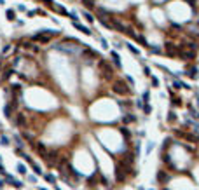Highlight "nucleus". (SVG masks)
<instances>
[{
	"mask_svg": "<svg viewBox=\"0 0 199 190\" xmlns=\"http://www.w3.org/2000/svg\"><path fill=\"white\" fill-rule=\"evenodd\" d=\"M143 72H145V75H150V68H149V66H145V68H143Z\"/></svg>",
	"mask_w": 199,
	"mask_h": 190,
	"instance_id": "cd10ccee",
	"label": "nucleus"
},
{
	"mask_svg": "<svg viewBox=\"0 0 199 190\" xmlns=\"http://www.w3.org/2000/svg\"><path fill=\"white\" fill-rule=\"evenodd\" d=\"M168 180H169V176L166 171H157V181L159 183H166Z\"/></svg>",
	"mask_w": 199,
	"mask_h": 190,
	"instance_id": "423d86ee",
	"label": "nucleus"
},
{
	"mask_svg": "<svg viewBox=\"0 0 199 190\" xmlns=\"http://www.w3.org/2000/svg\"><path fill=\"white\" fill-rule=\"evenodd\" d=\"M128 49H129L131 52H133V54H140V52H138V49H136V47H133V45H128Z\"/></svg>",
	"mask_w": 199,
	"mask_h": 190,
	"instance_id": "393cba45",
	"label": "nucleus"
},
{
	"mask_svg": "<svg viewBox=\"0 0 199 190\" xmlns=\"http://www.w3.org/2000/svg\"><path fill=\"white\" fill-rule=\"evenodd\" d=\"M2 4H4V0H0V5H2Z\"/></svg>",
	"mask_w": 199,
	"mask_h": 190,
	"instance_id": "72a5a7b5",
	"label": "nucleus"
},
{
	"mask_svg": "<svg viewBox=\"0 0 199 190\" xmlns=\"http://www.w3.org/2000/svg\"><path fill=\"white\" fill-rule=\"evenodd\" d=\"M73 26H75V28H77L79 31H82V33H86V35H91V30H89V28L82 26V25H79V23H73Z\"/></svg>",
	"mask_w": 199,
	"mask_h": 190,
	"instance_id": "6e6552de",
	"label": "nucleus"
},
{
	"mask_svg": "<svg viewBox=\"0 0 199 190\" xmlns=\"http://www.w3.org/2000/svg\"><path fill=\"white\" fill-rule=\"evenodd\" d=\"M16 124H18V126H25V115H23V113H18V117H16Z\"/></svg>",
	"mask_w": 199,
	"mask_h": 190,
	"instance_id": "f8f14e48",
	"label": "nucleus"
},
{
	"mask_svg": "<svg viewBox=\"0 0 199 190\" xmlns=\"http://www.w3.org/2000/svg\"><path fill=\"white\" fill-rule=\"evenodd\" d=\"M5 16H7V19H9V21H14V19H16V12H14L12 9H7Z\"/></svg>",
	"mask_w": 199,
	"mask_h": 190,
	"instance_id": "9d476101",
	"label": "nucleus"
},
{
	"mask_svg": "<svg viewBox=\"0 0 199 190\" xmlns=\"http://www.w3.org/2000/svg\"><path fill=\"white\" fill-rule=\"evenodd\" d=\"M4 113H5V117L9 120H12V110H10V105H7L5 108H4Z\"/></svg>",
	"mask_w": 199,
	"mask_h": 190,
	"instance_id": "9b49d317",
	"label": "nucleus"
},
{
	"mask_svg": "<svg viewBox=\"0 0 199 190\" xmlns=\"http://www.w3.org/2000/svg\"><path fill=\"white\" fill-rule=\"evenodd\" d=\"M35 150L39 152L42 157H47V148L44 147V143H35Z\"/></svg>",
	"mask_w": 199,
	"mask_h": 190,
	"instance_id": "39448f33",
	"label": "nucleus"
},
{
	"mask_svg": "<svg viewBox=\"0 0 199 190\" xmlns=\"http://www.w3.org/2000/svg\"><path fill=\"white\" fill-rule=\"evenodd\" d=\"M2 187H4V180H0V188H2Z\"/></svg>",
	"mask_w": 199,
	"mask_h": 190,
	"instance_id": "2f4dec72",
	"label": "nucleus"
},
{
	"mask_svg": "<svg viewBox=\"0 0 199 190\" xmlns=\"http://www.w3.org/2000/svg\"><path fill=\"white\" fill-rule=\"evenodd\" d=\"M12 73H14V70H7L5 73H4V79H9V77L12 75Z\"/></svg>",
	"mask_w": 199,
	"mask_h": 190,
	"instance_id": "b1692460",
	"label": "nucleus"
},
{
	"mask_svg": "<svg viewBox=\"0 0 199 190\" xmlns=\"http://www.w3.org/2000/svg\"><path fill=\"white\" fill-rule=\"evenodd\" d=\"M68 18H70V19H72V21H73V23H77V19H79L75 12H68Z\"/></svg>",
	"mask_w": 199,
	"mask_h": 190,
	"instance_id": "aec40b11",
	"label": "nucleus"
},
{
	"mask_svg": "<svg viewBox=\"0 0 199 190\" xmlns=\"http://www.w3.org/2000/svg\"><path fill=\"white\" fill-rule=\"evenodd\" d=\"M176 120V113L175 112H169L168 113V122H175Z\"/></svg>",
	"mask_w": 199,
	"mask_h": 190,
	"instance_id": "f3484780",
	"label": "nucleus"
},
{
	"mask_svg": "<svg viewBox=\"0 0 199 190\" xmlns=\"http://www.w3.org/2000/svg\"><path fill=\"white\" fill-rule=\"evenodd\" d=\"M82 16H84L86 19L89 21V23H93V21H94V18H93V14H91V12H87V10H82Z\"/></svg>",
	"mask_w": 199,
	"mask_h": 190,
	"instance_id": "ddd939ff",
	"label": "nucleus"
},
{
	"mask_svg": "<svg viewBox=\"0 0 199 190\" xmlns=\"http://www.w3.org/2000/svg\"><path fill=\"white\" fill-rule=\"evenodd\" d=\"M46 180L49 181V183H54V181H56V178H54L52 174H46Z\"/></svg>",
	"mask_w": 199,
	"mask_h": 190,
	"instance_id": "412c9836",
	"label": "nucleus"
},
{
	"mask_svg": "<svg viewBox=\"0 0 199 190\" xmlns=\"http://www.w3.org/2000/svg\"><path fill=\"white\" fill-rule=\"evenodd\" d=\"M2 145H4V147L9 145V138H7V136H2Z\"/></svg>",
	"mask_w": 199,
	"mask_h": 190,
	"instance_id": "5701e85b",
	"label": "nucleus"
},
{
	"mask_svg": "<svg viewBox=\"0 0 199 190\" xmlns=\"http://www.w3.org/2000/svg\"><path fill=\"white\" fill-rule=\"evenodd\" d=\"M82 5L86 9H94L96 7V0H82Z\"/></svg>",
	"mask_w": 199,
	"mask_h": 190,
	"instance_id": "0eeeda50",
	"label": "nucleus"
},
{
	"mask_svg": "<svg viewBox=\"0 0 199 190\" xmlns=\"http://www.w3.org/2000/svg\"><path fill=\"white\" fill-rule=\"evenodd\" d=\"M164 190H166V188H164Z\"/></svg>",
	"mask_w": 199,
	"mask_h": 190,
	"instance_id": "e433bc0d",
	"label": "nucleus"
},
{
	"mask_svg": "<svg viewBox=\"0 0 199 190\" xmlns=\"http://www.w3.org/2000/svg\"><path fill=\"white\" fill-rule=\"evenodd\" d=\"M39 190H47V188H39Z\"/></svg>",
	"mask_w": 199,
	"mask_h": 190,
	"instance_id": "f704fd0d",
	"label": "nucleus"
},
{
	"mask_svg": "<svg viewBox=\"0 0 199 190\" xmlns=\"http://www.w3.org/2000/svg\"><path fill=\"white\" fill-rule=\"evenodd\" d=\"M152 84H154V86H156V87H157V86H159V80L156 79V77H152Z\"/></svg>",
	"mask_w": 199,
	"mask_h": 190,
	"instance_id": "bb28decb",
	"label": "nucleus"
},
{
	"mask_svg": "<svg viewBox=\"0 0 199 190\" xmlns=\"http://www.w3.org/2000/svg\"><path fill=\"white\" fill-rule=\"evenodd\" d=\"M31 168H33V171H35V174H42V169H40V168L37 166V164H35V162L31 164Z\"/></svg>",
	"mask_w": 199,
	"mask_h": 190,
	"instance_id": "6ab92c4d",
	"label": "nucleus"
},
{
	"mask_svg": "<svg viewBox=\"0 0 199 190\" xmlns=\"http://www.w3.org/2000/svg\"><path fill=\"white\" fill-rule=\"evenodd\" d=\"M0 129H2V124H0Z\"/></svg>",
	"mask_w": 199,
	"mask_h": 190,
	"instance_id": "c9c22d12",
	"label": "nucleus"
},
{
	"mask_svg": "<svg viewBox=\"0 0 199 190\" xmlns=\"http://www.w3.org/2000/svg\"><path fill=\"white\" fill-rule=\"evenodd\" d=\"M0 174H4V176H5V174H7V173H5V168H4V166H2V162H0Z\"/></svg>",
	"mask_w": 199,
	"mask_h": 190,
	"instance_id": "a878e982",
	"label": "nucleus"
},
{
	"mask_svg": "<svg viewBox=\"0 0 199 190\" xmlns=\"http://www.w3.org/2000/svg\"><path fill=\"white\" fill-rule=\"evenodd\" d=\"M86 58H98V54L94 52V51H91V49H84V52H82Z\"/></svg>",
	"mask_w": 199,
	"mask_h": 190,
	"instance_id": "1a4fd4ad",
	"label": "nucleus"
},
{
	"mask_svg": "<svg viewBox=\"0 0 199 190\" xmlns=\"http://www.w3.org/2000/svg\"><path fill=\"white\" fill-rule=\"evenodd\" d=\"M16 169L19 171V174H26V168H25L23 164H18V168H16Z\"/></svg>",
	"mask_w": 199,
	"mask_h": 190,
	"instance_id": "a211bd4d",
	"label": "nucleus"
},
{
	"mask_svg": "<svg viewBox=\"0 0 199 190\" xmlns=\"http://www.w3.org/2000/svg\"><path fill=\"white\" fill-rule=\"evenodd\" d=\"M112 58H114V63H115V65H117V66L120 68V60H119V54H117V52H112Z\"/></svg>",
	"mask_w": 199,
	"mask_h": 190,
	"instance_id": "dca6fc26",
	"label": "nucleus"
},
{
	"mask_svg": "<svg viewBox=\"0 0 199 190\" xmlns=\"http://www.w3.org/2000/svg\"><path fill=\"white\" fill-rule=\"evenodd\" d=\"M166 54L168 56H176V54H180V49L173 44H166Z\"/></svg>",
	"mask_w": 199,
	"mask_h": 190,
	"instance_id": "7ed1b4c3",
	"label": "nucleus"
},
{
	"mask_svg": "<svg viewBox=\"0 0 199 190\" xmlns=\"http://www.w3.org/2000/svg\"><path fill=\"white\" fill-rule=\"evenodd\" d=\"M149 98H150V94H149V92H145V94H143V100L149 101Z\"/></svg>",
	"mask_w": 199,
	"mask_h": 190,
	"instance_id": "c756f323",
	"label": "nucleus"
},
{
	"mask_svg": "<svg viewBox=\"0 0 199 190\" xmlns=\"http://www.w3.org/2000/svg\"><path fill=\"white\" fill-rule=\"evenodd\" d=\"M5 181H7V183H9L10 187H14V188H21V187H23V183H21V181L14 180V178H12V176H7V174H5Z\"/></svg>",
	"mask_w": 199,
	"mask_h": 190,
	"instance_id": "20e7f679",
	"label": "nucleus"
},
{
	"mask_svg": "<svg viewBox=\"0 0 199 190\" xmlns=\"http://www.w3.org/2000/svg\"><path fill=\"white\" fill-rule=\"evenodd\" d=\"M124 122H126V124H128V122H133V120H135V117H133V115H128V117H124Z\"/></svg>",
	"mask_w": 199,
	"mask_h": 190,
	"instance_id": "4be33fe9",
	"label": "nucleus"
},
{
	"mask_svg": "<svg viewBox=\"0 0 199 190\" xmlns=\"http://www.w3.org/2000/svg\"><path fill=\"white\" fill-rule=\"evenodd\" d=\"M143 110H145V113H150V106L147 105V106H143Z\"/></svg>",
	"mask_w": 199,
	"mask_h": 190,
	"instance_id": "7c9ffc66",
	"label": "nucleus"
},
{
	"mask_svg": "<svg viewBox=\"0 0 199 190\" xmlns=\"http://www.w3.org/2000/svg\"><path fill=\"white\" fill-rule=\"evenodd\" d=\"M14 141H16V145H18V148H23V147H25V143H23V140H21L19 136H16V134H14Z\"/></svg>",
	"mask_w": 199,
	"mask_h": 190,
	"instance_id": "4468645a",
	"label": "nucleus"
},
{
	"mask_svg": "<svg viewBox=\"0 0 199 190\" xmlns=\"http://www.w3.org/2000/svg\"><path fill=\"white\" fill-rule=\"evenodd\" d=\"M112 89H114V92H115V94H120V96L129 94V87H128V84H126L124 80H115Z\"/></svg>",
	"mask_w": 199,
	"mask_h": 190,
	"instance_id": "f257e3e1",
	"label": "nucleus"
},
{
	"mask_svg": "<svg viewBox=\"0 0 199 190\" xmlns=\"http://www.w3.org/2000/svg\"><path fill=\"white\" fill-rule=\"evenodd\" d=\"M28 181H31V183H35V181H37V178H35V176H28Z\"/></svg>",
	"mask_w": 199,
	"mask_h": 190,
	"instance_id": "c85d7f7f",
	"label": "nucleus"
},
{
	"mask_svg": "<svg viewBox=\"0 0 199 190\" xmlns=\"http://www.w3.org/2000/svg\"><path fill=\"white\" fill-rule=\"evenodd\" d=\"M189 2H190V4H196V0H189Z\"/></svg>",
	"mask_w": 199,
	"mask_h": 190,
	"instance_id": "473e14b6",
	"label": "nucleus"
},
{
	"mask_svg": "<svg viewBox=\"0 0 199 190\" xmlns=\"http://www.w3.org/2000/svg\"><path fill=\"white\" fill-rule=\"evenodd\" d=\"M120 133H122V136H124L126 140H129V138H131V134H129V131H128V127H120Z\"/></svg>",
	"mask_w": 199,
	"mask_h": 190,
	"instance_id": "2eb2a0df",
	"label": "nucleus"
},
{
	"mask_svg": "<svg viewBox=\"0 0 199 190\" xmlns=\"http://www.w3.org/2000/svg\"><path fill=\"white\" fill-rule=\"evenodd\" d=\"M98 65H99V68H101V72H103V75H105V79H112L114 77V70H112V66L105 60H101Z\"/></svg>",
	"mask_w": 199,
	"mask_h": 190,
	"instance_id": "f03ea898",
	"label": "nucleus"
}]
</instances>
